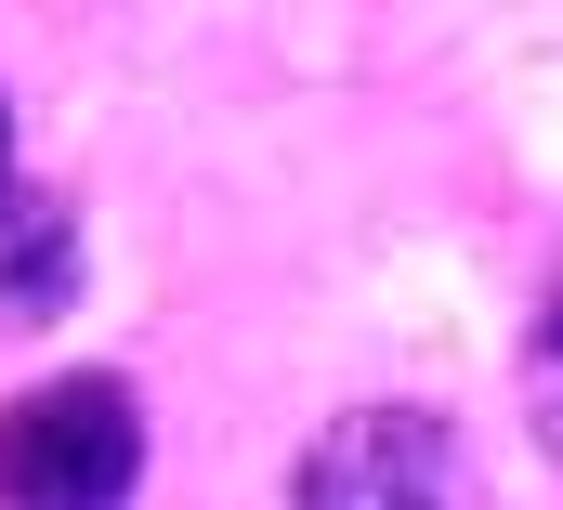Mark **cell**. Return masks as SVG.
Here are the masks:
<instances>
[{"mask_svg":"<svg viewBox=\"0 0 563 510\" xmlns=\"http://www.w3.org/2000/svg\"><path fill=\"white\" fill-rule=\"evenodd\" d=\"M144 485V406L132 380L79 367L0 406V510H119Z\"/></svg>","mask_w":563,"mask_h":510,"instance_id":"obj_1","label":"cell"},{"mask_svg":"<svg viewBox=\"0 0 563 510\" xmlns=\"http://www.w3.org/2000/svg\"><path fill=\"white\" fill-rule=\"evenodd\" d=\"M301 510H472V445L432 406H354L301 445Z\"/></svg>","mask_w":563,"mask_h":510,"instance_id":"obj_2","label":"cell"},{"mask_svg":"<svg viewBox=\"0 0 563 510\" xmlns=\"http://www.w3.org/2000/svg\"><path fill=\"white\" fill-rule=\"evenodd\" d=\"M79 288V223L66 197H0V328H53Z\"/></svg>","mask_w":563,"mask_h":510,"instance_id":"obj_3","label":"cell"},{"mask_svg":"<svg viewBox=\"0 0 563 510\" xmlns=\"http://www.w3.org/2000/svg\"><path fill=\"white\" fill-rule=\"evenodd\" d=\"M525 406L563 445V262H551V288H538V328H525Z\"/></svg>","mask_w":563,"mask_h":510,"instance_id":"obj_4","label":"cell"},{"mask_svg":"<svg viewBox=\"0 0 563 510\" xmlns=\"http://www.w3.org/2000/svg\"><path fill=\"white\" fill-rule=\"evenodd\" d=\"M0 170H13V119H0Z\"/></svg>","mask_w":563,"mask_h":510,"instance_id":"obj_5","label":"cell"}]
</instances>
